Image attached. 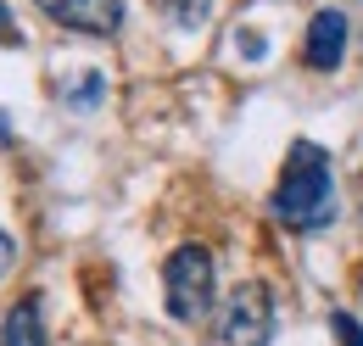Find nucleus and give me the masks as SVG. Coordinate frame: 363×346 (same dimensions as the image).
<instances>
[{
    "label": "nucleus",
    "mask_w": 363,
    "mask_h": 346,
    "mask_svg": "<svg viewBox=\"0 0 363 346\" xmlns=\"http://www.w3.org/2000/svg\"><path fill=\"white\" fill-rule=\"evenodd\" d=\"M274 218L296 235H313L335 218V173H330V157L313 140H296L291 157H285V173L274 184Z\"/></svg>",
    "instance_id": "f257e3e1"
},
{
    "label": "nucleus",
    "mask_w": 363,
    "mask_h": 346,
    "mask_svg": "<svg viewBox=\"0 0 363 346\" xmlns=\"http://www.w3.org/2000/svg\"><path fill=\"white\" fill-rule=\"evenodd\" d=\"M213 296H218V262H213V252L196 246V240L174 246L168 262H162V307L179 324H196V318L213 313Z\"/></svg>",
    "instance_id": "f03ea898"
},
{
    "label": "nucleus",
    "mask_w": 363,
    "mask_h": 346,
    "mask_svg": "<svg viewBox=\"0 0 363 346\" xmlns=\"http://www.w3.org/2000/svg\"><path fill=\"white\" fill-rule=\"evenodd\" d=\"M269 341H274V296L269 285L246 279L224 296L213 330H207V346H269Z\"/></svg>",
    "instance_id": "7ed1b4c3"
},
{
    "label": "nucleus",
    "mask_w": 363,
    "mask_h": 346,
    "mask_svg": "<svg viewBox=\"0 0 363 346\" xmlns=\"http://www.w3.org/2000/svg\"><path fill=\"white\" fill-rule=\"evenodd\" d=\"M34 6L45 11L50 23H62L73 34H95V40L123 28V0H34Z\"/></svg>",
    "instance_id": "20e7f679"
},
{
    "label": "nucleus",
    "mask_w": 363,
    "mask_h": 346,
    "mask_svg": "<svg viewBox=\"0 0 363 346\" xmlns=\"http://www.w3.org/2000/svg\"><path fill=\"white\" fill-rule=\"evenodd\" d=\"M347 11H335V6H324L313 11V23H308V45H302V56H308V67L313 73H335L341 67V56H347Z\"/></svg>",
    "instance_id": "39448f33"
},
{
    "label": "nucleus",
    "mask_w": 363,
    "mask_h": 346,
    "mask_svg": "<svg viewBox=\"0 0 363 346\" xmlns=\"http://www.w3.org/2000/svg\"><path fill=\"white\" fill-rule=\"evenodd\" d=\"M0 346H45V318H40V296H23L0 318Z\"/></svg>",
    "instance_id": "423d86ee"
},
{
    "label": "nucleus",
    "mask_w": 363,
    "mask_h": 346,
    "mask_svg": "<svg viewBox=\"0 0 363 346\" xmlns=\"http://www.w3.org/2000/svg\"><path fill=\"white\" fill-rule=\"evenodd\" d=\"M101 95H106V79H101V73H79L73 84H62V101H67L73 112H90Z\"/></svg>",
    "instance_id": "0eeeda50"
},
{
    "label": "nucleus",
    "mask_w": 363,
    "mask_h": 346,
    "mask_svg": "<svg viewBox=\"0 0 363 346\" xmlns=\"http://www.w3.org/2000/svg\"><path fill=\"white\" fill-rule=\"evenodd\" d=\"M162 6H168V17H174L179 28H201V17H207L213 0H162Z\"/></svg>",
    "instance_id": "6e6552de"
},
{
    "label": "nucleus",
    "mask_w": 363,
    "mask_h": 346,
    "mask_svg": "<svg viewBox=\"0 0 363 346\" xmlns=\"http://www.w3.org/2000/svg\"><path fill=\"white\" fill-rule=\"evenodd\" d=\"M330 330H335L341 346H363V324L352 318V313H330Z\"/></svg>",
    "instance_id": "1a4fd4ad"
},
{
    "label": "nucleus",
    "mask_w": 363,
    "mask_h": 346,
    "mask_svg": "<svg viewBox=\"0 0 363 346\" xmlns=\"http://www.w3.org/2000/svg\"><path fill=\"white\" fill-rule=\"evenodd\" d=\"M0 45H23V28L11 23V6L0 0Z\"/></svg>",
    "instance_id": "9d476101"
},
{
    "label": "nucleus",
    "mask_w": 363,
    "mask_h": 346,
    "mask_svg": "<svg viewBox=\"0 0 363 346\" xmlns=\"http://www.w3.org/2000/svg\"><path fill=\"white\" fill-rule=\"evenodd\" d=\"M235 45H240L246 56H263V34H235Z\"/></svg>",
    "instance_id": "9b49d317"
}]
</instances>
